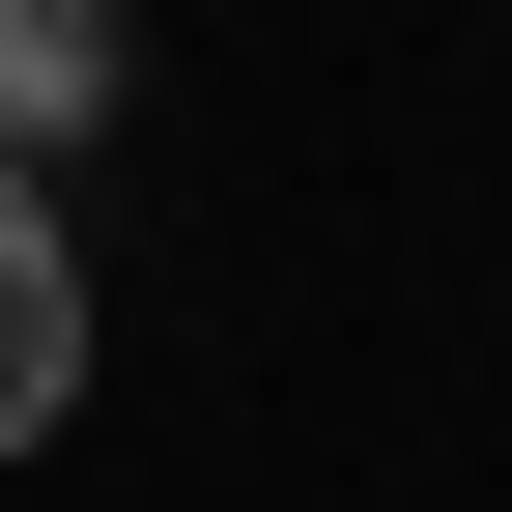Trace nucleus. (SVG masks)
<instances>
[{
  "mask_svg": "<svg viewBox=\"0 0 512 512\" xmlns=\"http://www.w3.org/2000/svg\"><path fill=\"white\" fill-rule=\"evenodd\" d=\"M86 399V228H57V171H0V456Z\"/></svg>",
  "mask_w": 512,
  "mask_h": 512,
  "instance_id": "1",
  "label": "nucleus"
},
{
  "mask_svg": "<svg viewBox=\"0 0 512 512\" xmlns=\"http://www.w3.org/2000/svg\"><path fill=\"white\" fill-rule=\"evenodd\" d=\"M114 114V0H0V171H57Z\"/></svg>",
  "mask_w": 512,
  "mask_h": 512,
  "instance_id": "2",
  "label": "nucleus"
}]
</instances>
